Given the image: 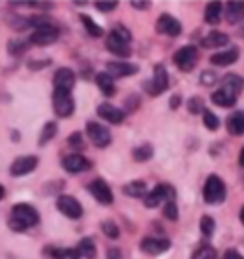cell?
Instances as JSON below:
<instances>
[{"label":"cell","instance_id":"obj_1","mask_svg":"<svg viewBox=\"0 0 244 259\" xmlns=\"http://www.w3.org/2000/svg\"><path fill=\"white\" fill-rule=\"evenodd\" d=\"M40 223V213L34 206L27 202H17L12 208V215L8 219V227L14 233H25L29 227H34Z\"/></svg>","mask_w":244,"mask_h":259},{"label":"cell","instance_id":"obj_2","mask_svg":"<svg viewBox=\"0 0 244 259\" xmlns=\"http://www.w3.org/2000/svg\"><path fill=\"white\" fill-rule=\"evenodd\" d=\"M227 196V187L223 183V179L216 174H212L206 178V183L202 187V198L208 204H221Z\"/></svg>","mask_w":244,"mask_h":259},{"label":"cell","instance_id":"obj_3","mask_svg":"<svg viewBox=\"0 0 244 259\" xmlns=\"http://www.w3.org/2000/svg\"><path fill=\"white\" fill-rule=\"evenodd\" d=\"M170 86V76H168V71H166V67L164 65H155V74H153V78L151 80H145L143 82V90H145V94H149L151 97H156L164 94L166 90Z\"/></svg>","mask_w":244,"mask_h":259},{"label":"cell","instance_id":"obj_4","mask_svg":"<svg viewBox=\"0 0 244 259\" xmlns=\"http://www.w3.org/2000/svg\"><path fill=\"white\" fill-rule=\"evenodd\" d=\"M143 202H145L147 208H158L162 202H176V189L168 183H160L145 194Z\"/></svg>","mask_w":244,"mask_h":259},{"label":"cell","instance_id":"obj_5","mask_svg":"<svg viewBox=\"0 0 244 259\" xmlns=\"http://www.w3.org/2000/svg\"><path fill=\"white\" fill-rule=\"evenodd\" d=\"M198 59H200V54H198V48L193 46V44H187V46H183V48H179L176 54H174V63L178 67L179 71H183V73H189V71H193L198 63Z\"/></svg>","mask_w":244,"mask_h":259},{"label":"cell","instance_id":"obj_6","mask_svg":"<svg viewBox=\"0 0 244 259\" xmlns=\"http://www.w3.org/2000/svg\"><path fill=\"white\" fill-rule=\"evenodd\" d=\"M86 136H88V139L98 147V149H105V147H109L111 141H113L109 128L96 120H90L88 124H86Z\"/></svg>","mask_w":244,"mask_h":259},{"label":"cell","instance_id":"obj_7","mask_svg":"<svg viewBox=\"0 0 244 259\" xmlns=\"http://www.w3.org/2000/svg\"><path fill=\"white\" fill-rule=\"evenodd\" d=\"M59 38V31H57V27L54 23L50 25H44V27H38L36 31L29 36V44L31 46H50V44H54V42Z\"/></svg>","mask_w":244,"mask_h":259},{"label":"cell","instance_id":"obj_8","mask_svg":"<svg viewBox=\"0 0 244 259\" xmlns=\"http://www.w3.org/2000/svg\"><path fill=\"white\" fill-rule=\"evenodd\" d=\"M52 105L59 118H69L74 113V99L71 94L63 92H54L52 94Z\"/></svg>","mask_w":244,"mask_h":259},{"label":"cell","instance_id":"obj_9","mask_svg":"<svg viewBox=\"0 0 244 259\" xmlns=\"http://www.w3.org/2000/svg\"><path fill=\"white\" fill-rule=\"evenodd\" d=\"M57 210L61 211L65 218L69 219H80L82 218V204L74 198V196H71V194H61L59 198H57Z\"/></svg>","mask_w":244,"mask_h":259},{"label":"cell","instance_id":"obj_10","mask_svg":"<svg viewBox=\"0 0 244 259\" xmlns=\"http://www.w3.org/2000/svg\"><path fill=\"white\" fill-rule=\"evenodd\" d=\"M88 193L98 200L99 204H105V206H111L114 200L113 196V191H111V187L107 183L105 179H94L92 183L88 185Z\"/></svg>","mask_w":244,"mask_h":259},{"label":"cell","instance_id":"obj_11","mask_svg":"<svg viewBox=\"0 0 244 259\" xmlns=\"http://www.w3.org/2000/svg\"><path fill=\"white\" fill-rule=\"evenodd\" d=\"M76 84V74L67 69V67H61L57 69L56 74H54V92H63V94H71Z\"/></svg>","mask_w":244,"mask_h":259},{"label":"cell","instance_id":"obj_12","mask_svg":"<svg viewBox=\"0 0 244 259\" xmlns=\"http://www.w3.org/2000/svg\"><path fill=\"white\" fill-rule=\"evenodd\" d=\"M36 166H38V158L33 156V154L17 156L16 160L12 162V166H10V174L14 178H21V176H27V174L36 170Z\"/></svg>","mask_w":244,"mask_h":259},{"label":"cell","instance_id":"obj_13","mask_svg":"<svg viewBox=\"0 0 244 259\" xmlns=\"http://www.w3.org/2000/svg\"><path fill=\"white\" fill-rule=\"evenodd\" d=\"M220 90L223 92V94H227L229 97L236 99V97L242 94V90H244V78L236 73H227L223 78H221V88Z\"/></svg>","mask_w":244,"mask_h":259},{"label":"cell","instance_id":"obj_14","mask_svg":"<svg viewBox=\"0 0 244 259\" xmlns=\"http://www.w3.org/2000/svg\"><path fill=\"white\" fill-rule=\"evenodd\" d=\"M61 168H63L67 174H80V171H86L92 168V162H90L86 156H82V154L73 153L61 160Z\"/></svg>","mask_w":244,"mask_h":259},{"label":"cell","instance_id":"obj_15","mask_svg":"<svg viewBox=\"0 0 244 259\" xmlns=\"http://www.w3.org/2000/svg\"><path fill=\"white\" fill-rule=\"evenodd\" d=\"M172 242L168 238H143L139 242V250L147 255H160L164 251L170 250Z\"/></svg>","mask_w":244,"mask_h":259},{"label":"cell","instance_id":"obj_16","mask_svg":"<svg viewBox=\"0 0 244 259\" xmlns=\"http://www.w3.org/2000/svg\"><path fill=\"white\" fill-rule=\"evenodd\" d=\"M156 32L168 34L172 38H176V36L181 34V23H179L176 17H172L170 14H162V16L156 19Z\"/></svg>","mask_w":244,"mask_h":259},{"label":"cell","instance_id":"obj_17","mask_svg":"<svg viewBox=\"0 0 244 259\" xmlns=\"http://www.w3.org/2000/svg\"><path fill=\"white\" fill-rule=\"evenodd\" d=\"M139 67L136 63H126V61H109L107 63V74L114 78H124V76H134L138 74Z\"/></svg>","mask_w":244,"mask_h":259},{"label":"cell","instance_id":"obj_18","mask_svg":"<svg viewBox=\"0 0 244 259\" xmlns=\"http://www.w3.org/2000/svg\"><path fill=\"white\" fill-rule=\"evenodd\" d=\"M98 116L103 118L105 122H109V124H122L126 114H124L122 109L111 105V103H101L98 107Z\"/></svg>","mask_w":244,"mask_h":259},{"label":"cell","instance_id":"obj_19","mask_svg":"<svg viewBox=\"0 0 244 259\" xmlns=\"http://www.w3.org/2000/svg\"><path fill=\"white\" fill-rule=\"evenodd\" d=\"M238 61V48H229L223 52H216L214 56H210V63L216 67H229Z\"/></svg>","mask_w":244,"mask_h":259},{"label":"cell","instance_id":"obj_20","mask_svg":"<svg viewBox=\"0 0 244 259\" xmlns=\"http://www.w3.org/2000/svg\"><path fill=\"white\" fill-rule=\"evenodd\" d=\"M223 10H225V19H227L231 25L240 23V21L244 19V2L242 0H231V2H227V4L223 6Z\"/></svg>","mask_w":244,"mask_h":259},{"label":"cell","instance_id":"obj_21","mask_svg":"<svg viewBox=\"0 0 244 259\" xmlns=\"http://www.w3.org/2000/svg\"><path fill=\"white\" fill-rule=\"evenodd\" d=\"M105 48L109 50L113 56H118V57H128V56H130V44H126L124 40L116 38L113 32H109V36H107Z\"/></svg>","mask_w":244,"mask_h":259},{"label":"cell","instance_id":"obj_22","mask_svg":"<svg viewBox=\"0 0 244 259\" xmlns=\"http://www.w3.org/2000/svg\"><path fill=\"white\" fill-rule=\"evenodd\" d=\"M202 48H221V46H227L229 44V34L221 31H210L202 38Z\"/></svg>","mask_w":244,"mask_h":259},{"label":"cell","instance_id":"obj_23","mask_svg":"<svg viewBox=\"0 0 244 259\" xmlns=\"http://www.w3.org/2000/svg\"><path fill=\"white\" fill-rule=\"evenodd\" d=\"M225 128L231 136H244V111H236V113L229 114Z\"/></svg>","mask_w":244,"mask_h":259},{"label":"cell","instance_id":"obj_24","mask_svg":"<svg viewBox=\"0 0 244 259\" xmlns=\"http://www.w3.org/2000/svg\"><path fill=\"white\" fill-rule=\"evenodd\" d=\"M96 84H98L99 92L105 97H113L116 94V88H114V78L107 73H99L96 74Z\"/></svg>","mask_w":244,"mask_h":259},{"label":"cell","instance_id":"obj_25","mask_svg":"<svg viewBox=\"0 0 244 259\" xmlns=\"http://www.w3.org/2000/svg\"><path fill=\"white\" fill-rule=\"evenodd\" d=\"M46 255L50 259H80V253L76 248H57V246H50L46 248Z\"/></svg>","mask_w":244,"mask_h":259},{"label":"cell","instance_id":"obj_26","mask_svg":"<svg viewBox=\"0 0 244 259\" xmlns=\"http://www.w3.org/2000/svg\"><path fill=\"white\" fill-rule=\"evenodd\" d=\"M221 12H223L221 2H208L204 8V21L208 25H218L221 21Z\"/></svg>","mask_w":244,"mask_h":259},{"label":"cell","instance_id":"obj_27","mask_svg":"<svg viewBox=\"0 0 244 259\" xmlns=\"http://www.w3.org/2000/svg\"><path fill=\"white\" fill-rule=\"evenodd\" d=\"M122 193L126 194V196H130V198H145L147 194V185L145 181H130V183H126V185L122 187Z\"/></svg>","mask_w":244,"mask_h":259},{"label":"cell","instance_id":"obj_28","mask_svg":"<svg viewBox=\"0 0 244 259\" xmlns=\"http://www.w3.org/2000/svg\"><path fill=\"white\" fill-rule=\"evenodd\" d=\"M76 251H78L80 257H84V259H96L98 248H96V242H94L90 236H84V238H80L78 246H76Z\"/></svg>","mask_w":244,"mask_h":259},{"label":"cell","instance_id":"obj_29","mask_svg":"<svg viewBox=\"0 0 244 259\" xmlns=\"http://www.w3.org/2000/svg\"><path fill=\"white\" fill-rule=\"evenodd\" d=\"M80 23L84 25V29H86V32H88L92 38H99V36L103 34L101 25H98L94 19H92V17L86 16V14H80Z\"/></svg>","mask_w":244,"mask_h":259},{"label":"cell","instance_id":"obj_30","mask_svg":"<svg viewBox=\"0 0 244 259\" xmlns=\"http://www.w3.org/2000/svg\"><path fill=\"white\" fill-rule=\"evenodd\" d=\"M57 136V124L56 122H46L44 124V128L40 132V138H38V147H44L48 145L52 139Z\"/></svg>","mask_w":244,"mask_h":259},{"label":"cell","instance_id":"obj_31","mask_svg":"<svg viewBox=\"0 0 244 259\" xmlns=\"http://www.w3.org/2000/svg\"><path fill=\"white\" fill-rule=\"evenodd\" d=\"M153 154H155V149H153V145H149V143H145V145H139L134 149V153H132V156H134V160L136 162H147L153 158Z\"/></svg>","mask_w":244,"mask_h":259},{"label":"cell","instance_id":"obj_32","mask_svg":"<svg viewBox=\"0 0 244 259\" xmlns=\"http://www.w3.org/2000/svg\"><path fill=\"white\" fill-rule=\"evenodd\" d=\"M212 103L218 107H223V109H229V107H233L236 103V99L233 97H229L227 94H223L221 90H216L214 94H212Z\"/></svg>","mask_w":244,"mask_h":259},{"label":"cell","instance_id":"obj_33","mask_svg":"<svg viewBox=\"0 0 244 259\" xmlns=\"http://www.w3.org/2000/svg\"><path fill=\"white\" fill-rule=\"evenodd\" d=\"M29 48H31L29 40H10L8 42V54L10 56H14V57L23 56Z\"/></svg>","mask_w":244,"mask_h":259},{"label":"cell","instance_id":"obj_34","mask_svg":"<svg viewBox=\"0 0 244 259\" xmlns=\"http://www.w3.org/2000/svg\"><path fill=\"white\" fill-rule=\"evenodd\" d=\"M214 231H216V221L212 215H202L200 218V233H202L204 238H210L214 235Z\"/></svg>","mask_w":244,"mask_h":259},{"label":"cell","instance_id":"obj_35","mask_svg":"<svg viewBox=\"0 0 244 259\" xmlns=\"http://www.w3.org/2000/svg\"><path fill=\"white\" fill-rule=\"evenodd\" d=\"M101 231H103V235H105L107 238H111V240H116V238L120 236V229H118V225H116L114 221H103V223H101Z\"/></svg>","mask_w":244,"mask_h":259},{"label":"cell","instance_id":"obj_36","mask_svg":"<svg viewBox=\"0 0 244 259\" xmlns=\"http://www.w3.org/2000/svg\"><path fill=\"white\" fill-rule=\"evenodd\" d=\"M202 124L206 126L208 130H218L220 128V118L216 116V114L212 113V111H208V109H204L202 111Z\"/></svg>","mask_w":244,"mask_h":259},{"label":"cell","instance_id":"obj_37","mask_svg":"<svg viewBox=\"0 0 244 259\" xmlns=\"http://www.w3.org/2000/svg\"><path fill=\"white\" fill-rule=\"evenodd\" d=\"M116 36V38H120V40H124L126 44H130L132 42V32L130 29H126L122 23H114L113 25V31H111Z\"/></svg>","mask_w":244,"mask_h":259},{"label":"cell","instance_id":"obj_38","mask_svg":"<svg viewBox=\"0 0 244 259\" xmlns=\"http://www.w3.org/2000/svg\"><path fill=\"white\" fill-rule=\"evenodd\" d=\"M67 145L74 149V151H82L84 149V136H82V132H73L67 138Z\"/></svg>","mask_w":244,"mask_h":259},{"label":"cell","instance_id":"obj_39","mask_svg":"<svg viewBox=\"0 0 244 259\" xmlns=\"http://www.w3.org/2000/svg\"><path fill=\"white\" fill-rule=\"evenodd\" d=\"M216 250L212 248L210 244H204V246H200L198 250L195 251V255H193V259H216Z\"/></svg>","mask_w":244,"mask_h":259},{"label":"cell","instance_id":"obj_40","mask_svg":"<svg viewBox=\"0 0 244 259\" xmlns=\"http://www.w3.org/2000/svg\"><path fill=\"white\" fill-rule=\"evenodd\" d=\"M187 109L191 114H202L204 111V101L200 99V97H191L187 101Z\"/></svg>","mask_w":244,"mask_h":259},{"label":"cell","instance_id":"obj_41","mask_svg":"<svg viewBox=\"0 0 244 259\" xmlns=\"http://www.w3.org/2000/svg\"><path fill=\"white\" fill-rule=\"evenodd\" d=\"M164 218L170 219V221H178L179 218V211H178V206H176V202H166L164 204Z\"/></svg>","mask_w":244,"mask_h":259},{"label":"cell","instance_id":"obj_42","mask_svg":"<svg viewBox=\"0 0 244 259\" xmlns=\"http://www.w3.org/2000/svg\"><path fill=\"white\" fill-rule=\"evenodd\" d=\"M10 25H12V29H16V31H25V29L31 27L29 17H12V19H10Z\"/></svg>","mask_w":244,"mask_h":259},{"label":"cell","instance_id":"obj_43","mask_svg":"<svg viewBox=\"0 0 244 259\" xmlns=\"http://www.w3.org/2000/svg\"><path fill=\"white\" fill-rule=\"evenodd\" d=\"M116 6H118L116 0H98V2H96V8H98L99 12H105V14L116 10Z\"/></svg>","mask_w":244,"mask_h":259},{"label":"cell","instance_id":"obj_44","mask_svg":"<svg viewBox=\"0 0 244 259\" xmlns=\"http://www.w3.org/2000/svg\"><path fill=\"white\" fill-rule=\"evenodd\" d=\"M216 80H218V78H216L214 71H204V73L200 74V84H202V86H212Z\"/></svg>","mask_w":244,"mask_h":259},{"label":"cell","instance_id":"obj_45","mask_svg":"<svg viewBox=\"0 0 244 259\" xmlns=\"http://www.w3.org/2000/svg\"><path fill=\"white\" fill-rule=\"evenodd\" d=\"M50 63H52L50 59H42V61H29L27 67H29L31 71H40V69H44V67H48Z\"/></svg>","mask_w":244,"mask_h":259},{"label":"cell","instance_id":"obj_46","mask_svg":"<svg viewBox=\"0 0 244 259\" xmlns=\"http://www.w3.org/2000/svg\"><path fill=\"white\" fill-rule=\"evenodd\" d=\"M31 8H38V10H44V12H48V10H54V4L52 2H27Z\"/></svg>","mask_w":244,"mask_h":259},{"label":"cell","instance_id":"obj_47","mask_svg":"<svg viewBox=\"0 0 244 259\" xmlns=\"http://www.w3.org/2000/svg\"><path fill=\"white\" fill-rule=\"evenodd\" d=\"M130 4H132V8H136V10H149L151 8V2H149V0H132Z\"/></svg>","mask_w":244,"mask_h":259},{"label":"cell","instance_id":"obj_48","mask_svg":"<svg viewBox=\"0 0 244 259\" xmlns=\"http://www.w3.org/2000/svg\"><path fill=\"white\" fill-rule=\"evenodd\" d=\"M221 259H244V255H240L236 250H227L223 253V257Z\"/></svg>","mask_w":244,"mask_h":259},{"label":"cell","instance_id":"obj_49","mask_svg":"<svg viewBox=\"0 0 244 259\" xmlns=\"http://www.w3.org/2000/svg\"><path fill=\"white\" fill-rule=\"evenodd\" d=\"M107 259H122V251L118 248H111L107 250Z\"/></svg>","mask_w":244,"mask_h":259},{"label":"cell","instance_id":"obj_50","mask_svg":"<svg viewBox=\"0 0 244 259\" xmlns=\"http://www.w3.org/2000/svg\"><path fill=\"white\" fill-rule=\"evenodd\" d=\"M179 105H181V96H179V94L172 96L170 97V109H178Z\"/></svg>","mask_w":244,"mask_h":259},{"label":"cell","instance_id":"obj_51","mask_svg":"<svg viewBox=\"0 0 244 259\" xmlns=\"http://www.w3.org/2000/svg\"><path fill=\"white\" fill-rule=\"evenodd\" d=\"M238 164H240V166L244 168V147L240 149V154H238Z\"/></svg>","mask_w":244,"mask_h":259},{"label":"cell","instance_id":"obj_52","mask_svg":"<svg viewBox=\"0 0 244 259\" xmlns=\"http://www.w3.org/2000/svg\"><path fill=\"white\" fill-rule=\"evenodd\" d=\"M4 196H6V189L4 185H0V200H4Z\"/></svg>","mask_w":244,"mask_h":259},{"label":"cell","instance_id":"obj_53","mask_svg":"<svg viewBox=\"0 0 244 259\" xmlns=\"http://www.w3.org/2000/svg\"><path fill=\"white\" fill-rule=\"evenodd\" d=\"M12 138H14V141H17V139H19V134H17V130H14V134H12Z\"/></svg>","mask_w":244,"mask_h":259},{"label":"cell","instance_id":"obj_54","mask_svg":"<svg viewBox=\"0 0 244 259\" xmlns=\"http://www.w3.org/2000/svg\"><path fill=\"white\" fill-rule=\"evenodd\" d=\"M240 223L244 225V206H242V210H240Z\"/></svg>","mask_w":244,"mask_h":259}]
</instances>
